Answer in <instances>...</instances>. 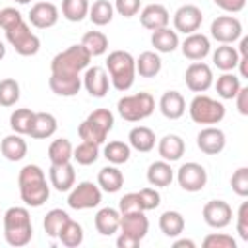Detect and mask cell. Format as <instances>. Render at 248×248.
<instances>
[{
	"label": "cell",
	"instance_id": "obj_56",
	"mask_svg": "<svg viewBox=\"0 0 248 248\" xmlns=\"http://www.w3.org/2000/svg\"><path fill=\"white\" fill-rule=\"evenodd\" d=\"M141 240L134 238L132 234H126V232H120L118 238H116V246L118 248H138Z\"/></svg>",
	"mask_w": 248,
	"mask_h": 248
},
{
	"label": "cell",
	"instance_id": "obj_58",
	"mask_svg": "<svg viewBox=\"0 0 248 248\" xmlns=\"http://www.w3.org/2000/svg\"><path fill=\"white\" fill-rule=\"evenodd\" d=\"M172 246H174V248H196V242L190 240V238H180V240H176Z\"/></svg>",
	"mask_w": 248,
	"mask_h": 248
},
{
	"label": "cell",
	"instance_id": "obj_47",
	"mask_svg": "<svg viewBox=\"0 0 248 248\" xmlns=\"http://www.w3.org/2000/svg\"><path fill=\"white\" fill-rule=\"evenodd\" d=\"M203 248H236V240L225 232H211L203 238Z\"/></svg>",
	"mask_w": 248,
	"mask_h": 248
},
{
	"label": "cell",
	"instance_id": "obj_18",
	"mask_svg": "<svg viewBox=\"0 0 248 248\" xmlns=\"http://www.w3.org/2000/svg\"><path fill=\"white\" fill-rule=\"evenodd\" d=\"M140 21L145 29L149 31H157V29H163V27H169V21H170V14L169 10L163 6V4H149L141 10L140 14Z\"/></svg>",
	"mask_w": 248,
	"mask_h": 248
},
{
	"label": "cell",
	"instance_id": "obj_44",
	"mask_svg": "<svg viewBox=\"0 0 248 248\" xmlns=\"http://www.w3.org/2000/svg\"><path fill=\"white\" fill-rule=\"evenodd\" d=\"M72 159L78 161V165H93L97 159H99V145L97 143H91V141H81L74 153H72Z\"/></svg>",
	"mask_w": 248,
	"mask_h": 248
},
{
	"label": "cell",
	"instance_id": "obj_51",
	"mask_svg": "<svg viewBox=\"0 0 248 248\" xmlns=\"http://www.w3.org/2000/svg\"><path fill=\"white\" fill-rule=\"evenodd\" d=\"M236 231L242 240H248V202H242L236 215Z\"/></svg>",
	"mask_w": 248,
	"mask_h": 248
},
{
	"label": "cell",
	"instance_id": "obj_29",
	"mask_svg": "<svg viewBox=\"0 0 248 248\" xmlns=\"http://www.w3.org/2000/svg\"><path fill=\"white\" fill-rule=\"evenodd\" d=\"M174 170L170 169L169 161H155L147 169V182L155 188H165L172 182Z\"/></svg>",
	"mask_w": 248,
	"mask_h": 248
},
{
	"label": "cell",
	"instance_id": "obj_39",
	"mask_svg": "<svg viewBox=\"0 0 248 248\" xmlns=\"http://www.w3.org/2000/svg\"><path fill=\"white\" fill-rule=\"evenodd\" d=\"M70 221V215L64 211V209H50L46 215H45V221H43V227H45V232L50 236V238H58V232L60 229Z\"/></svg>",
	"mask_w": 248,
	"mask_h": 248
},
{
	"label": "cell",
	"instance_id": "obj_20",
	"mask_svg": "<svg viewBox=\"0 0 248 248\" xmlns=\"http://www.w3.org/2000/svg\"><path fill=\"white\" fill-rule=\"evenodd\" d=\"M48 178H50V184L58 192H70L72 186L76 184V170H74L70 161L68 163H60V165H50Z\"/></svg>",
	"mask_w": 248,
	"mask_h": 248
},
{
	"label": "cell",
	"instance_id": "obj_28",
	"mask_svg": "<svg viewBox=\"0 0 248 248\" xmlns=\"http://www.w3.org/2000/svg\"><path fill=\"white\" fill-rule=\"evenodd\" d=\"M130 147H134L140 153H147L155 147V132L147 126H136L128 134Z\"/></svg>",
	"mask_w": 248,
	"mask_h": 248
},
{
	"label": "cell",
	"instance_id": "obj_59",
	"mask_svg": "<svg viewBox=\"0 0 248 248\" xmlns=\"http://www.w3.org/2000/svg\"><path fill=\"white\" fill-rule=\"evenodd\" d=\"M238 54H240V56H248V37H240Z\"/></svg>",
	"mask_w": 248,
	"mask_h": 248
},
{
	"label": "cell",
	"instance_id": "obj_25",
	"mask_svg": "<svg viewBox=\"0 0 248 248\" xmlns=\"http://www.w3.org/2000/svg\"><path fill=\"white\" fill-rule=\"evenodd\" d=\"M157 149H159V155L163 157V161L172 163V161H178V159L184 155L186 145H184V140H182L180 136H176V134H167L165 138L159 140Z\"/></svg>",
	"mask_w": 248,
	"mask_h": 248
},
{
	"label": "cell",
	"instance_id": "obj_6",
	"mask_svg": "<svg viewBox=\"0 0 248 248\" xmlns=\"http://www.w3.org/2000/svg\"><path fill=\"white\" fill-rule=\"evenodd\" d=\"M188 110H190V118L196 124L213 126V124H219L225 118V105L219 103L217 99H211V97L203 95V93H200L192 99Z\"/></svg>",
	"mask_w": 248,
	"mask_h": 248
},
{
	"label": "cell",
	"instance_id": "obj_48",
	"mask_svg": "<svg viewBox=\"0 0 248 248\" xmlns=\"http://www.w3.org/2000/svg\"><path fill=\"white\" fill-rule=\"evenodd\" d=\"M138 200H140V207L143 211H151L155 207H159L161 203V194L155 188H141L138 192Z\"/></svg>",
	"mask_w": 248,
	"mask_h": 248
},
{
	"label": "cell",
	"instance_id": "obj_14",
	"mask_svg": "<svg viewBox=\"0 0 248 248\" xmlns=\"http://www.w3.org/2000/svg\"><path fill=\"white\" fill-rule=\"evenodd\" d=\"M196 143H198V147H200L205 155H219V153L225 149L227 138H225V132H223L221 128L207 126V128H202V130H200Z\"/></svg>",
	"mask_w": 248,
	"mask_h": 248
},
{
	"label": "cell",
	"instance_id": "obj_57",
	"mask_svg": "<svg viewBox=\"0 0 248 248\" xmlns=\"http://www.w3.org/2000/svg\"><path fill=\"white\" fill-rule=\"evenodd\" d=\"M238 70H240V76L238 78H248V56H240L238 54Z\"/></svg>",
	"mask_w": 248,
	"mask_h": 248
},
{
	"label": "cell",
	"instance_id": "obj_9",
	"mask_svg": "<svg viewBox=\"0 0 248 248\" xmlns=\"http://www.w3.org/2000/svg\"><path fill=\"white\" fill-rule=\"evenodd\" d=\"M211 37L221 45H231L242 37V23L234 16H219L211 21Z\"/></svg>",
	"mask_w": 248,
	"mask_h": 248
},
{
	"label": "cell",
	"instance_id": "obj_35",
	"mask_svg": "<svg viewBox=\"0 0 248 248\" xmlns=\"http://www.w3.org/2000/svg\"><path fill=\"white\" fill-rule=\"evenodd\" d=\"M87 16H89L91 23L103 27V25H107V23L112 21V17H114V6L108 0H97V2H93V6H89V14Z\"/></svg>",
	"mask_w": 248,
	"mask_h": 248
},
{
	"label": "cell",
	"instance_id": "obj_4",
	"mask_svg": "<svg viewBox=\"0 0 248 248\" xmlns=\"http://www.w3.org/2000/svg\"><path fill=\"white\" fill-rule=\"evenodd\" d=\"M91 62V54L83 48V45H72L66 50L58 52L50 62V74H66V76H79Z\"/></svg>",
	"mask_w": 248,
	"mask_h": 248
},
{
	"label": "cell",
	"instance_id": "obj_23",
	"mask_svg": "<svg viewBox=\"0 0 248 248\" xmlns=\"http://www.w3.org/2000/svg\"><path fill=\"white\" fill-rule=\"evenodd\" d=\"M95 229L103 236H110L120 231V211L114 207H101L95 215Z\"/></svg>",
	"mask_w": 248,
	"mask_h": 248
},
{
	"label": "cell",
	"instance_id": "obj_22",
	"mask_svg": "<svg viewBox=\"0 0 248 248\" xmlns=\"http://www.w3.org/2000/svg\"><path fill=\"white\" fill-rule=\"evenodd\" d=\"M159 108L165 118L178 120L186 112V101H184L182 93H178V91H165L159 99Z\"/></svg>",
	"mask_w": 248,
	"mask_h": 248
},
{
	"label": "cell",
	"instance_id": "obj_17",
	"mask_svg": "<svg viewBox=\"0 0 248 248\" xmlns=\"http://www.w3.org/2000/svg\"><path fill=\"white\" fill-rule=\"evenodd\" d=\"M149 231V219L145 217V211H130L120 213V232L132 234L134 238L141 240Z\"/></svg>",
	"mask_w": 248,
	"mask_h": 248
},
{
	"label": "cell",
	"instance_id": "obj_60",
	"mask_svg": "<svg viewBox=\"0 0 248 248\" xmlns=\"http://www.w3.org/2000/svg\"><path fill=\"white\" fill-rule=\"evenodd\" d=\"M4 56H6V45H4L2 41H0V60H2Z\"/></svg>",
	"mask_w": 248,
	"mask_h": 248
},
{
	"label": "cell",
	"instance_id": "obj_46",
	"mask_svg": "<svg viewBox=\"0 0 248 248\" xmlns=\"http://www.w3.org/2000/svg\"><path fill=\"white\" fill-rule=\"evenodd\" d=\"M231 186H232V192L240 198H246L248 196V169L246 167H240L232 172L231 176Z\"/></svg>",
	"mask_w": 248,
	"mask_h": 248
},
{
	"label": "cell",
	"instance_id": "obj_13",
	"mask_svg": "<svg viewBox=\"0 0 248 248\" xmlns=\"http://www.w3.org/2000/svg\"><path fill=\"white\" fill-rule=\"evenodd\" d=\"M202 215H203V221L209 227H213V229H225L232 221V209L223 200H211V202H207L203 205V209H202Z\"/></svg>",
	"mask_w": 248,
	"mask_h": 248
},
{
	"label": "cell",
	"instance_id": "obj_36",
	"mask_svg": "<svg viewBox=\"0 0 248 248\" xmlns=\"http://www.w3.org/2000/svg\"><path fill=\"white\" fill-rule=\"evenodd\" d=\"M103 153H105V159H107L108 163H112V165H122V163H126V161L130 159L132 147H130V143H124V141H120V140H112V141H108V143L105 145Z\"/></svg>",
	"mask_w": 248,
	"mask_h": 248
},
{
	"label": "cell",
	"instance_id": "obj_43",
	"mask_svg": "<svg viewBox=\"0 0 248 248\" xmlns=\"http://www.w3.org/2000/svg\"><path fill=\"white\" fill-rule=\"evenodd\" d=\"M89 14L87 0H62V16L68 21H81Z\"/></svg>",
	"mask_w": 248,
	"mask_h": 248
},
{
	"label": "cell",
	"instance_id": "obj_55",
	"mask_svg": "<svg viewBox=\"0 0 248 248\" xmlns=\"http://www.w3.org/2000/svg\"><path fill=\"white\" fill-rule=\"evenodd\" d=\"M236 99V108L242 116H248V87H240L238 93L234 95Z\"/></svg>",
	"mask_w": 248,
	"mask_h": 248
},
{
	"label": "cell",
	"instance_id": "obj_19",
	"mask_svg": "<svg viewBox=\"0 0 248 248\" xmlns=\"http://www.w3.org/2000/svg\"><path fill=\"white\" fill-rule=\"evenodd\" d=\"M182 54L188 58V60H203L209 50H211V45H209V39L203 35V33H190L186 35V39L182 41Z\"/></svg>",
	"mask_w": 248,
	"mask_h": 248
},
{
	"label": "cell",
	"instance_id": "obj_41",
	"mask_svg": "<svg viewBox=\"0 0 248 248\" xmlns=\"http://www.w3.org/2000/svg\"><path fill=\"white\" fill-rule=\"evenodd\" d=\"M33 118H35V112L31 108H16L12 114H10V128L16 132V134H29L31 130V124H33Z\"/></svg>",
	"mask_w": 248,
	"mask_h": 248
},
{
	"label": "cell",
	"instance_id": "obj_50",
	"mask_svg": "<svg viewBox=\"0 0 248 248\" xmlns=\"http://www.w3.org/2000/svg\"><path fill=\"white\" fill-rule=\"evenodd\" d=\"M141 0H114V10L122 17H134L140 12Z\"/></svg>",
	"mask_w": 248,
	"mask_h": 248
},
{
	"label": "cell",
	"instance_id": "obj_37",
	"mask_svg": "<svg viewBox=\"0 0 248 248\" xmlns=\"http://www.w3.org/2000/svg\"><path fill=\"white\" fill-rule=\"evenodd\" d=\"M240 78L231 74V72H223L219 78H217V83H215V89H217V95L221 99H234V95L238 93L240 89Z\"/></svg>",
	"mask_w": 248,
	"mask_h": 248
},
{
	"label": "cell",
	"instance_id": "obj_15",
	"mask_svg": "<svg viewBox=\"0 0 248 248\" xmlns=\"http://www.w3.org/2000/svg\"><path fill=\"white\" fill-rule=\"evenodd\" d=\"M58 8L52 2H37L29 12V23L37 29H48L58 21Z\"/></svg>",
	"mask_w": 248,
	"mask_h": 248
},
{
	"label": "cell",
	"instance_id": "obj_21",
	"mask_svg": "<svg viewBox=\"0 0 248 248\" xmlns=\"http://www.w3.org/2000/svg\"><path fill=\"white\" fill-rule=\"evenodd\" d=\"M48 87L52 93L60 97H74L81 89V78L79 76H66V74H50Z\"/></svg>",
	"mask_w": 248,
	"mask_h": 248
},
{
	"label": "cell",
	"instance_id": "obj_5",
	"mask_svg": "<svg viewBox=\"0 0 248 248\" xmlns=\"http://www.w3.org/2000/svg\"><path fill=\"white\" fill-rule=\"evenodd\" d=\"M118 114L128 120V122H140L147 116H151V112L155 110V99L151 97V93H136V95H124L122 99H118Z\"/></svg>",
	"mask_w": 248,
	"mask_h": 248
},
{
	"label": "cell",
	"instance_id": "obj_33",
	"mask_svg": "<svg viewBox=\"0 0 248 248\" xmlns=\"http://www.w3.org/2000/svg\"><path fill=\"white\" fill-rule=\"evenodd\" d=\"M213 64L221 72H231L238 64V50L232 45H221L213 52Z\"/></svg>",
	"mask_w": 248,
	"mask_h": 248
},
{
	"label": "cell",
	"instance_id": "obj_42",
	"mask_svg": "<svg viewBox=\"0 0 248 248\" xmlns=\"http://www.w3.org/2000/svg\"><path fill=\"white\" fill-rule=\"evenodd\" d=\"M78 134H79L81 141H91V143H97V145L105 143V140H107V136H108V132H105L99 124L91 122L89 118H85V120L79 124Z\"/></svg>",
	"mask_w": 248,
	"mask_h": 248
},
{
	"label": "cell",
	"instance_id": "obj_11",
	"mask_svg": "<svg viewBox=\"0 0 248 248\" xmlns=\"http://www.w3.org/2000/svg\"><path fill=\"white\" fill-rule=\"evenodd\" d=\"M184 81L188 85L190 91L194 93H205L211 85H213V72L205 62H192L186 68L184 74Z\"/></svg>",
	"mask_w": 248,
	"mask_h": 248
},
{
	"label": "cell",
	"instance_id": "obj_54",
	"mask_svg": "<svg viewBox=\"0 0 248 248\" xmlns=\"http://www.w3.org/2000/svg\"><path fill=\"white\" fill-rule=\"evenodd\" d=\"M215 6H219L223 12H229V14H238L244 10L246 6V0H213Z\"/></svg>",
	"mask_w": 248,
	"mask_h": 248
},
{
	"label": "cell",
	"instance_id": "obj_38",
	"mask_svg": "<svg viewBox=\"0 0 248 248\" xmlns=\"http://www.w3.org/2000/svg\"><path fill=\"white\" fill-rule=\"evenodd\" d=\"M74 147L70 143V140L66 138H58L48 145V159L50 165H60V163H68L72 159Z\"/></svg>",
	"mask_w": 248,
	"mask_h": 248
},
{
	"label": "cell",
	"instance_id": "obj_16",
	"mask_svg": "<svg viewBox=\"0 0 248 248\" xmlns=\"http://www.w3.org/2000/svg\"><path fill=\"white\" fill-rule=\"evenodd\" d=\"M83 85L91 97H105L108 93V74L101 66L85 68L83 74Z\"/></svg>",
	"mask_w": 248,
	"mask_h": 248
},
{
	"label": "cell",
	"instance_id": "obj_1",
	"mask_svg": "<svg viewBox=\"0 0 248 248\" xmlns=\"http://www.w3.org/2000/svg\"><path fill=\"white\" fill-rule=\"evenodd\" d=\"M17 186L23 203L29 207H41L50 196L45 170L39 165H25L17 174Z\"/></svg>",
	"mask_w": 248,
	"mask_h": 248
},
{
	"label": "cell",
	"instance_id": "obj_12",
	"mask_svg": "<svg viewBox=\"0 0 248 248\" xmlns=\"http://www.w3.org/2000/svg\"><path fill=\"white\" fill-rule=\"evenodd\" d=\"M202 21H203V14H202V10H200L198 6H194V4H184V6H180V8L174 12V16H172V23H174L176 33L180 31V33H184V35L196 33V31L200 29Z\"/></svg>",
	"mask_w": 248,
	"mask_h": 248
},
{
	"label": "cell",
	"instance_id": "obj_31",
	"mask_svg": "<svg viewBox=\"0 0 248 248\" xmlns=\"http://www.w3.org/2000/svg\"><path fill=\"white\" fill-rule=\"evenodd\" d=\"M151 45L157 52H172L178 46V33L170 27H163L157 31H151Z\"/></svg>",
	"mask_w": 248,
	"mask_h": 248
},
{
	"label": "cell",
	"instance_id": "obj_45",
	"mask_svg": "<svg viewBox=\"0 0 248 248\" xmlns=\"http://www.w3.org/2000/svg\"><path fill=\"white\" fill-rule=\"evenodd\" d=\"M19 101V83L14 78H6L0 81V105L14 107Z\"/></svg>",
	"mask_w": 248,
	"mask_h": 248
},
{
	"label": "cell",
	"instance_id": "obj_26",
	"mask_svg": "<svg viewBox=\"0 0 248 248\" xmlns=\"http://www.w3.org/2000/svg\"><path fill=\"white\" fill-rule=\"evenodd\" d=\"M0 151L8 161H21L27 155V141L21 138V134H10L2 140L0 143Z\"/></svg>",
	"mask_w": 248,
	"mask_h": 248
},
{
	"label": "cell",
	"instance_id": "obj_53",
	"mask_svg": "<svg viewBox=\"0 0 248 248\" xmlns=\"http://www.w3.org/2000/svg\"><path fill=\"white\" fill-rule=\"evenodd\" d=\"M118 211L120 213H130V211H143L140 207V200H138V192H130L126 196L120 198L118 202Z\"/></svg>",
	"mask_w": 248,
	"mask_h": 248
},
{
	"label": "cell",
	"instance_id": "obj_49",
	"mask_svg": "<svg viewBox=\"0 0 248 248\" xmlns=\"http://www.w3.org/2000/svg\"><path fill=\"white\" fill-rule=\"evenodd\" d=\"M87 118H89L91 122L99 124L105 132H110L112 126H114V116H112V112H110L108 108H95Z\"/></svg>",
	"mask_w": 248,
	"mask_h": 248
},
{
	"label": "cell",
	"instance_id": "obj_2",
	"mask_svg": "<svg viewBox=\"0 0 248 248\" xmlns=\"http://www.w3.org/2000/svg\"><path fill=\"white\" fill-rule=\"evenodd\" d=\"M4 238L10 246H27L33 238V225L27 207H10L4 213Z\"/></svg>",
	"mask_w": 248,
	"mask_h": 248
},
{
	"label": "cell",
	"instance_id": "obj_7",
	"mask_svg": "<svg viewBox=\"0 0 248 248\" xmlns=\"http://www.w3.org/2000/svg\"><path fill=\"white\" fill-rule=\"evenodd\" d=\"M6 41L14 46V50L21 56H33L39 52L41 48V41L39 37L31 31V27L21 19L19 23H16L14 27L6 29Z\"/></svg>",
	"mask_w": 248,
	"mask_h": 248
},
{
	"label": "cell",
	"instance_id": "obj_32",
	"mask_svg": "<svg viewBox=\"0 0 248 248\" xmlns=\"http://www.w3.org/2000/svg\"><path fill=\"white\" fill-rule=\"evenodd\" d=\"M159 229L169 238H174V236L182 234V231H184V217H182V213L180 211H172V209L165 211L159 217Z\"/></svg>",
	"mask_w": 248,
	"mask_h": 248
},
{
	"label": "cell",
	"instance_id": "obj_40",
	"mask_svg": "<svg viewBox=\"0 0 248 248\" xmlns=\"http://www.w3.org/2000/svg\"><path fill=\"white\" fill-rule=\"evenodd\" d=\"M58 238H60V242H62L64 246L76 248V246H79V244L83 242V229H81V225H79L78 221L70 219V221L60 229Z\"/></svg>",
	"mask_w": 248,
	"mask_h": 248
},
{
	"label": "cell",
	"instance_id": "obj_3",
	"mask_svg": "<svg viewBox=\"0 0 248 248\" xmlns=\"http://www.w3.org/2000/svg\"><path fill=\"white\" fill-rule=\"evenodd\" d=\"M108 79L116 91H128L136 79V58L128 50H112L107 58Z\"/></svg>",
	"mask_w": 248,
	"mask_h": 248
},
{
	"label": "cell",
	"instance_id": "obj_34",
	"mask_svg": "<svg viewBox=\"0 0 248 248\" xmlns=\"http://www.w3.org/2000/svg\"><path fill=\"white\" fill-rule=\"evenodd\" d=\"M81 45H83V48L91 54V58L93 56H101V54H105L107 52V48H108V39H107V35L103 33V31H87L83 37H81Z\"/></svg>",
	"mask_w": 248,
	"mask_h": 248
},
{
	"label": "cell",
	"instance_id": "obj_61",
	"mask_svg": "<svg viewBox=\"0 0 248 248\" xmlns=\"http://www.w3.org/2000/svg\"><path fill=\"white\" fill-rule=\"evenodd\" d=\"M14 2H17V4H29L31 0H14Z\"/></svg>",
	"mask_w": 248,
	"mask_h": 248
},
{
	"label": "cell",
	"instance_id": "obj_10",
	"mask_svg": "<svg viewBox=\"0 0 248 248\" xmlns=\"http://www.w3.org/2000/svg\"><path fill=\"white\" fill-rule=\"evenodd\" d=\"M176 180H178L182 190H186V192H200L207 184V170L200 163L190 161V163L180 165V169L176 170Z\"/></svg>",
	"mask_w": 248,
	"mask_h": 248
},
{
	"label": "cell",
	"instance_id": "obj_24",
	"mask_svg": "<svg viewBox=\"0 0 248 248\" xmlns=\"http://www.w3.org/2000/svg\"><path fill=\"white\" fill-rule=\"evenodd\" d=\"M56 128H58V122H56L54 114H50V112H35L31 130H29L27 136H31L33 140H46V138L54 136Z\"/></svg>",
	"mask_w": 248,
	"mask_h": 248
},
{
	"label": "cell",
	"instance_id": "obj_30",
	"mask_svg": "<svg viewBox=\"0 0 248 248\" xmlns=\"http://www.w3.org/2000/svg\"><path fill=\"white\" fill-rule=\"evenodd\" d=\"M163 68V62L159 58L157 52L153 50H145L136 58V74H140L141 78H155Z\"/></svg>",
	"mask_w": 248,
	"mask_h": 248
},
{
	"label": "cell",
	"instance_id": "obj_52",
	"mask_svg": "<svg viewBox=\"0 0 248 248\" xmlns=\"http://www.w3.org/2000/svg\"><path fill=\"white\" fill-rule=\"evenodd\" d=\"M21 19H23V16L16 8H4V10H0V27L4 31L10 29V27H14L16 23H19Z\"/></svg>",
	"mask_w": 248,
	"mask_h": 248
},
{
	"label": "cell",
	"instance_id": "obj_8",
	"mask_svg": "<svg viewBox=\"0 0 248 248\" xmlns=\"http://www.w3.org/2000/svg\"><path fill=\"white\" fill-rule=\"evenodd\" d=\"M101 198L103 194H101L99 184L83 180L78 186H72L70 196H68V205L72 209H91L101 203Z\"/></svg>",
	"mask_w": 248,
	"mask_h": 248
},
{
	"label": "cell",
	"instance_id": "obj_27",
	"mask_svg": "<svg viewBox=\"0 0 248 248\" xmlns=\"http://www.w3.org/2000/svg\"><path fill=\"white\" fill-rule=\"evenodd\" d=\"M97 184L101 190L108 192V194H114L122 188L124 184V174L122 170L116 167V165H110V167H103L97 174Z\"/></svg>",
	"mask_w": 248,
	"mask_h": 248
}]
</instances>
